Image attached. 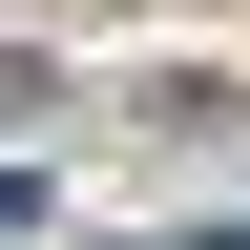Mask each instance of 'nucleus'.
<instances>
[{
  "mask_svg": "<svg viewBox=\"0 0 250 250\" xmlns=\"http://www.w3.org/2000/svg\"><path fill=\"white\" fill-rule=\"evenodd\" d=\"M21 208H42V188H21V167H0V229H21Z\"/></svg>",
  "mask_w": 250,
  "mask_h": 250,
  "instance_id": "nucleus-1",
  "label": "nucleus"
}]
</instances>
